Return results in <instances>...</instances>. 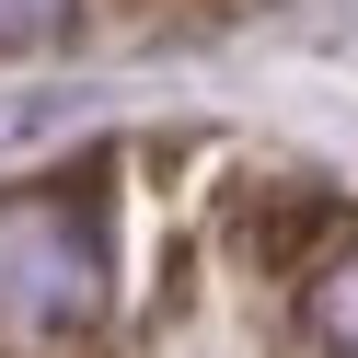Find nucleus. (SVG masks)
Returning <instances> with one entry per match:
<instances>
[{"mask_svg": "<svg viewBox=\"0 0 358 358\" xmlns=\"http://www.w3.org/2000/svg\"><path fill=\"white\" fill-rule=\"evenodd\" d=\"M104 312V266L70 208L47 196H0V324L12 335H81Z\"/></svg>", "mask_w": 358, "mask_h": 358, "instance_id": "obj_1", "label": "nucleus"}, {"mask_svg": "<svg viewBox=\"0 0 358 358\" xmlns=\"http://www.w3.org/2000/svg\"><path fill=\"white\" fill-rule=\"evenodd\" d=\"M324 335H335V358H358V266L324 278Z\"/></svg>", "mask_w": 358, "mask_h": 358, "instance_id": "obj_4", "label": "nucleus"}, {"mask_svg": "<svg viewBox=\"0 0 358 358\" xmlns=\"http://www.w3.org/2000/svg\"><path fill=\"white\" fill-rule=\"evenodd\" d=\"M70 24V0H0V47H47Z\"/></svg>", "mask_w": 358, "mask_h": 358, "instance_id": "obj_3", "label": "nucleus"}, {"mask_svg": "<svg viewBox=\"0 0 358 358\" xmlns=\"http://www.w3.org/2000/svg\"><path fill=\"white\" fill-rule=\"evenodd\" d=\"M335 231H347V220H335L324 196H301V185H278V208H266V196L243 208V255L255 266H312V243H335Z\"/></svg>", "mask_w": 358, "mask_h": 358, "instance_id": "obj_2", "label": "nucleus"}]
</instances>
